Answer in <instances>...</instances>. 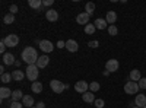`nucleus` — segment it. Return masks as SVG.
Here are the masks:
<instances>
[{"label":"nucleus","instance_id":"obj_1","mask_svg":"<svg viewBox=\"0 0 146 108\" xmlns=\"http://www.w3.org/2000/svg\"><path fill=\"white\" fill-rule=\"evenodd\" d=\"M22 60L28 66L36 64V62H38V53H36V50L34 47H25V48L22 50Z\"/></svg>","mask_w":146,"mask_h":108},{"label":"nucleus","instance_id":"obj_2","mask_svg":"<svg viewBox=\"0 0 146 108\" xmlns=\"http://www.w3.org/2000/svg\"><path fill=\"white\" fill-rule=\"evenodd\" d=\"M50 88H51V91L56 92V93H62V92H64L66 89H69V85H66V83L60 82V80H57V79H53V80L50 82Z\"/></svg>","mask_w":146,"mask_h":108},{"label":"nucleus","instance_id":"obj_3","mask_svg":"<svg viewBox=\"0 0 146 108\" xmlns=\"http://www.w3.org/2000/svg\"><path fill=\"white\" fill-rule=\"evenodd\" d=\"M27 78L31 80V82H36V79H38V75H40V69L36 64H31L27 67Z\"/></svg>","mask_w":146,"mask_h":108},{"label":"nucleus","instance_id":"obj_4","mask_svg":"<svg viewBox=\"0 0 146 108\" xmlns=\"http://www.w3.org/2000/svg\"><path fill=\"white\" fill-rule=\"evenodd\" d=\"M124 92L129 93V95H137L139 92V83L137 82H133V80H129L126 82V85H124Z\"/></svg>","mask_w":146,"mask_h":108},{"label":"nucleus","instance_id":"obj_5","mask_svg":"<svg viewBox=\"0 0 146 108\" xmlns=\"http://www.w3.org/2000/svg\"><path fill=\"white\" fill-rule=\"evenodd\" d=\"M3 41H5L6 47L12 48V47H16L19 44V37H18V35H15V34H9L6 38H3Z\"/></svg>","mask_w":146,"mask_h":108},{"label":"nucleus","instance_id":"obj_6","mask_svg":"<svg viewBox=\"0 0 146 108\" xmlns=\"http://www.w3.org/2000/svg\"><path fill=\"white\" fill-rule=\"evenodd\" d=\"M120 67V63H118V60L115 58H110L108 62L105 63V69L110 72V73H114V72H117Z\"/></svg>","mask_w":146,"mask_h":108},{"label":"nucleus","instance_id":"obj_7","mask_svg":"<svg viewBox=\"0 0 146 108\" xmlns=\"http://www.w3.org/2000/svg\"><path fill=\"white\" fill-rule=\"evenodd\" d=\"M40 48H41V51H42V53L48 54V53H51V51L54 50V45H53V42H51V41H48V40H42V41L40 42Z\"/></svg>","mask_w":146,"mask_h":108},{"label":"nucleus","instance_id":"obj_8","mask_svg":"<svg viewBox=\"0 0 146 108\" xmlns=\"http://www.w3.org/2000/svg\"><path fill=\"white\" fill-rule=\"evenodd\" d=\"M75 89H76V92H79V93H85V92L89 91V83L85 82V80H79V82L75 83Z\"/></svg>","mask_w":146,"mask_h":108},{"label":"nucleus","instance_id":"obj_9","mask_svg":"<svg viewBox=\"0 0 146 108\" xmlns=\"http://www.w3.org/2000/svg\"><path fill=\"white\" fill-rule=\"evenodd\" d=\"M76 22L79 23V25H85V27H86L89 23V15L86 13V12H82V13H79L76 16Z\"/></svg>","mask_w":146,"mask_h":108},{"label":"nucleus","instance_id":"obj_10","mask_svg":"<svg viewBox=\"0 0 146 108\" xmlns=\"http://www.w3.org/2000/svg\"><path fill=\"white\" fill-rule=\"evenodd\" d=\"M48 63H50V57H48L47 54H42L41 57H38V62H36V66H38V69H44L48 66Z\"/></svg>","mask_w":146,"mask_h":108},{"label":"nucleus","instance_id":"obj_11","mask_svg":"<svg viewBox=\"0 0 146 108\" xmlns=\"http://www.w3.org/2000/svg\"><path fill=\"white\" fill-rule=\"evenodd\" d=\"M66 48H67V51H70V53H76V51L79 50V44H78L75 40H67V41H66Z\"/></svg>","mask_w":146,"mask_h":108},{"label":"nucleus","instance_id":"obj_12","mask_svg":"<svg viewBox=\"0 0 146 108\" xmlns=\"http://www.w3.org/2000/svg\"><path fill=\"white\" fill-rule=\"evenodd\" d=\"M45 18H47V21H50V22H56L58 19V12L54 10V9H48L45 12Z\"/></svg>","mask_w":146,"mask_h":108},{"label":"nucleus","instance_id":"obj_13","mask_svg":"<svg viewBox=\"0 0 146 108\" xmlns=\"http://www.w3.org/2000/svg\"><path fill=\"white\" fill-rule=\"evenodd\" d=\"M135 105L139 107V108H143V107L146 105V95H145V93H137V95H136Z\"/></svg>","mask_w":146,"mask_h":108},{"label":"nucleus","instance_id":"obj_14","mask_svg":"<svg viewBox=\"0 0 146 108\" xmlns=\"http://www.w3.org/2000/svg\"><path fill=\"white\" fill-rule=\"evenodd\" d=\"M105 21H107L108 25H114L115 21H117V13H115L114 10H108L107 12V16H105Z\"/></svg>","mask_w":146,"mask_h":108},{"label":"nucleus","instance_id":"obj_15","mask_svg":"<svg viewBox=\"0 0 146 108\" xmlns=\"http://www.w3.org/2000/svg\"><path fill=\"white\" fill-rule=\"evenodd\" d=\"M15 56L13 54H10V53H6V54H3V64H6V66H12V64H15Z\"/></svg>","mask_w":146,"mask_h":108},{"label":"nucleus","instance_id":"obj_16","mask_svg":"<svg viewBox=\"0 0 146 108\" xmlns=\"http://www.w3.org/2000/svg\"><path fill=\"white\" fill-rule=\"evenodd\" d=\"M129 79H130V80H133V82H139V80L142 79V73H140V70L133 69V70L130 72V75H129Z\"/></svg>","mask_w":146,"mask_h":108},{"label":"nucleus","instance_id":"obj_17","mask_svg":"<svg viewBox=\"0 0 146 108\" xmlns=\"http://www.w3.org/2000/svg\"><path fill=\"white\" fill-rule=\"evenodd\" d=\"M94 25H95L96 29H101V31H102V29H108V27H110L105 19H96V21L94 22Z\"/></svg>","mask_w":146,"mask_h":108},{"label":"nucleus","instance_id":"obj_18","mask_svg":"<svg viewBox=\"0 0 146 108\" xmlns=\"http://www.w3.org/2000/svg\"><path fill=\"white\" fill-rule=\"evenodd\" d=\"M82 99L85 101V102H88V104H92V102H95V95L91 92V91H88V92H85V93H82Z\"/></svg>","mask_w":146,"mask_h":108},{"label":"nucleus","instance_id":"obj_19","mask_svg":"<svg viewBox=\"0 0 146 108\" xmlns=\"http://www.w3.org/2000/svg\"><path fill=\"white\" fill-rule=\"evenodd\" d=\"M22 104H23V107L32 108V107H34V98L31 97V95H23V98H22Z\"/></svg>","mask_w":146,"mask_h":108},{"label":"nucleus","instance_id":"obj_20","mask_svg":"<svg viewBox=\"0 0 146 108\" xmlns=\"http://www.w3.org/2000/svg\"><path fill=\"white\" fill-rule=\"evenodd\" d=\"M12 93H13V92H12L9 88H0V98H2V99H6V98H9V97H12Z\"/></svg>","mask_w":146,"mask_h":108},{"label":"nucleus","instance_id":"obj_21","mask_svg":"<svg viewBox=\"0 0 146 108\" xmlns=\"http://www.w3.org/2000/svg\"><path fill=\"white\" fill-rule=\"evenodd\" d=\"M31 89H32L34 93H41L42 92V83L41 82H32Z\"/></svg>","mask_w":146,"mask_h":108},{"label":"nucleus","instance_id":"obj_22","mask_svg":"<svg viewBox=\"0 0 146 108\" xmlns=\"http://www.w3.org/2000/svg\"><path fill=\"white\" fill-rule=\"evenodd\" d=\"M12 78H13V80H16V82H22V79L25 78V75H23L22 70H13Z\"/></svg>","mask_w":146,"mask_h":108},{"label":"nucleus","instance_id":"obj_23","mask_svg":"<svg viewBox=\"0 0 146 108\" xmlns=\"http://www.w3.org/2000/svg\"><path fill=\"white\" fill-rule=\"evenodd\" d=\"M28 5H29V7L36 9V10H41V7H42V2H41V0H29Z\"/></svg>","mask_w":146,"mask_h":108},{"label":"nucleus","instance_id":"obj_24","mask_svg":"<svg viewBox=\"0 0 146 108\" xmlns=\"http://www.w3.org/2000/svg\"><path fill=\"white\" fill-rule=\"evenodd\" d=\"M94 10H95V5H94L92 2H88L86 5H85V12H86L89 16L94 13Z\"/></svg>","mask_w":146,"mask_h":108},{"label":"nucleus","instance_id":"obj_25","mask_svg":"<svg viewBox=\"0 0 146 108\" xmlns=\"http://www.w3.org/2000/svg\"><path fill=\"white\" fill-rule=\"evenodd\" d=\"M12 102H15V101H19L21 98H23V95H22V92L18 89V91H13V93H12Z\"/></svg>","mask_w":146,"mask_h":108},{"label":"nucleus","instance_id":"obj_26","mask_svg":"<svg viewBox=\"0 0 146 108\" xmlns=\"http://www.w3.org/2000/svg\"><path fill=\"white\" fill-rule=\"evenodd\" d=\"M3 22L6 23V25H10V23H13V22H15V15L7 13V15L3 18Z\"/></svg>","mask_w":146,"mask_h":108},{"label":"nucleus","instance_id":"obj_27","mask_svg":"<svg viewBox=\"0 0 146 108\" xmlns=\"http://www.w3.org/2000/svg\"><path fill=\"white\" fill-rule=\"evenodd\" d=\"M95 25H94V23H88V25L86 27H85V34H88V35H92L94 32H95Z\"/></svg>","mask_w":146,"mask_h":108},{"label":"nucleus","instance_id":"obj_28","mask_svg":"<svg viewBox=\"0 0 146 108\" xmlns=\"http://www.w3.org/2000/svg\"><path fill=\"white\" fill-rule=\"evenodd\" d=\"M89 91L91 92H98L100 91V83L98 82H91L89 83Z\"/></svg>","mask_w":146,"mask_h":108},{"label":"nucleus","instance_id":"obj_29","mask_svg":"<svg viewBox=\"0 0 146 108\" xmlns=\"http://www.w3.org/2000/svg\"><path fill=\"white\" fill-rule=\"evenodd\" d=\"M12 79H13V78H12V75H10V73H3L2 76H0V80H2L3 83H9Z\"/></svg>","mask_w":146,"mask_h":108},{"label":"nucleus","instance_id":"obj_30","mask_svg":"<svg viewBox=\"0 0 146 108\" xmlns=\"http://www.w3.org/2000/svg\"><path fill=\"white\" fill-rule=\"evenodd\" d=\"M108 34L111 35V37H115V35L118 34L117 27H115V25H110V27H108Z\"/></svg>","mask_w":146,"mask_h":108},{"label":"nucleus","instance_id":"obj_31","mask_svg":"<svg viewBox=\"0 0 146 108\" xmlns=\"http://www.w3.org/2000/svg\"><path fill=\"white\" fill-rule=\"evenodd\" d=\"M95 107L96 108H104V105H105V102H104V99H95Z\"/></svg>","mask_w":146,"mask_h":108},{"label":"nucleus","instance_id":"obj_32","mask_svg":"<svg viewBox=\"0 0 146 108\" xmlns=\"http://www.w3.org/2000/svg\"><path fill=\"white\" fill-rule=\"evenodd\" d=\"M137 83H139V89H146V78H142Z\"/></svg>","mask_w":146,"mask_h":108},{"label":"nucleus","instance_id":"obj_33","mask_svg":"<svg viewBox=\"0 0 146 108\" xmlns=\"http://www.w3.org/2000/svg\"><path fill=\"white\" fill-rule=\"evenodd\" d=\"M9 108H23V104H21L19 101H15V102H12Z\"/></svg>","mask_w":146,"mask_h":108},{"label":"nucleus","instance_id":"obj_34","mask_svg":"<svg viewBox=\"0 0 146 108\" xmlns=\"http://www.w3.org/2000/svg\"><path fill=\"white\" fill-rule=\"evenodd\" d=\"M88 47H91V48H96V47H100V42L96 41V40L89 41V42H88Z\"/></svg>","mask_w":146,"mask_h":108},{"label":"nucleus","instance_id":"obj_35","mask_svg":"<svg viewBox=\"0 0 146 108\" xmlns=\"http://www.w3.org/2000/svg\"><path fill=\"white\" fill-rule=\"evenodd\" d=\"M0 53H2V54H6V44H5L3 40L0 41Z\"/></svg>","mask_w":146,"mask_h":108},{"label":"nucleus","instance_id":"obj_36","mask_svg":"<svg viewBox=\"0 0 146 108\" xmlns=\"http://www.w3.org/2000/svg\"><path fill=\"white\" fill-rule=\"evenodd\" d=\"M16 12H18V6H16V5H12V6H10V13L15 15Z\"/></svg>","mask_w":146,"mask_h":108},{"label":"nucleus","instance_id":"obj_37","mask_svg":"<svg viewBox=\"0 0 146 108\" xmlns=\"http://www.w3.org/2000/svg\"><path fill=\"white\" fill-rule=\"evenodd\" d=\"M57 48H66V42L64 41H58L57 42Z\"/></svg>","mask_w":146,"mask_h":108},{"label":"nucleus","instance_id":"obj_38","mask_svg":"<svg viewBox=\"0 0 146 108\" xmlns=\"http://www.w3.org/2000/svg\"><path fill=\"white\" fill-rule=\"evenodd\" d=\"M53 3H54V0H44V2H42L44 6H51Z\"/></svg>","mask_w":146,"mask_h":108},{"label":"nucleus","instance_id":"obj_39","mask_svg":"<svg viewBox=\"0 0 146 108\" xmlns=\"http://www.w3.org/2000/svg\"><path fill=\"white\" fill-rule=\"evenodd\" d=\"M35 107H36V108H45V104H44V102H38Z\"/></svg>","mask_w":146,"mask_h":108},{"label":"nucleus","instance_id":"obj_40","mask_svg":"<svg viewBox=\"0 0 146 108\" xmlns=\"http://www.w3.org/2000/svg\"><path fill=\"white\" fill-rule=\"evenodd\" d=\"M0 72H2V75L5 73V64H3V66H0Z\"/></svg>","mask_w":146,"mask_h":108},{"label":"nucleus","instance_id":"obj_41","mask_svg":"<svg viewBox=\"0 0 146 108\" xmlns=\"http://www.w3.org/2000/svg\"><path fill=\"white\" fill-rule=\"evenodd\" d=\"M15 66H18V67L21 66V62H19V60H16V62H15Z\"/></svg>","mask_w":146,"mask_h":108},{"label":"nucleus","instance_id":"obj_42","mask_svg":"<svg viewBox=\"0 0 146 108\" xmlns=\"http://www.w3.org/2000/svg\"><path fill=\"white\" fill-rule=\"evenodd\" d=\"M131 108H139V107H136V105H135V107H131Z\"/></svg>","mask_w":146,"mask_h":108},{"label":"nucleus","instance_id":"obj_43","mask_svg":"<svg viewBox=\"0 0 146 108\" xmlns=\"http://www.w3.org/2000/svg\"><path fill=\"white\" fill-rule=\"evenodd\" d=\"M143 108H146V105H145V107H143Z\"/></svg>","mask_w":146,"mask_h":108},{"label":"nucleus","instance_id":"obj_44","mask_svg":"<svg viewBox=\"0 0 146 108\" xmlns=\"http://www.w3.org/2000/svg\"><path fill=\"white\" fill-rule=\"evenodd\" d=\"M32 108H36V107H32Z\"/></svg>","mask_w":146,"mask_h":108}]
</instances>
